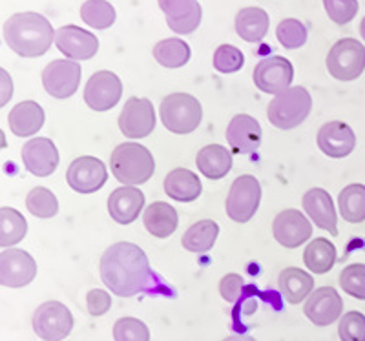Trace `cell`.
<instances>
[{
	"mask_svg": "<svg viewBox=\"0 0 365 341\" xmlns=\"http://www.w3.org/2000/svg\"><path fill=\"white\" fill-rule=\"evenodd\" d=\"M101 278L120 298H130L145 290L152 278L145 250L126 241L108 246L101 258Z\"/></svg>",
	"mask_w": 365,
	"mask_h": 341,
	"instance_id": "1",
	"label": "cell"
},
{
	"mask_svg": "<svg viewBox=\"0 0 365 341\" xmlns=\"http://www.w3.org/2000/svg\"><path fill=\"white\" fill-rule=\"evenodd\" d=\"M4 41L21 57H41L51 48L55 31L38 13H15L4 22Z\"/></svg>",
	"mask_w": 365,
	"mask_h": 341,
	"instance_id": "2",
	"label": "cell"
},
{
	"mask_svg": "<svg viewBox=\"0 0 365 341\" xmlns=\"http://www.w3.org/2000/svg\"><path fill=\"white\" fill-rule=\"evenodd\" d=\"M110 168L119 183L135 187L146 183L154 175L155 161L146 146L137 142H123L112 152Z\"/></svg>",
	"mask_w": 365,
	"mask_h": 341,
	"instance_id": "3",
	"label": "cell"
},
{
	"mask_svg": "<svg viewBox=\"0 0 365 341\" xmlns=\"http://www.w3.org/2000/svg\"><path fill=\"white\" fill-rule=\"evenodd\" d=\"M312 110V99L303 86H292L274 97L267 108L270 125L279 130H292L302 125Z\"/></svg>",
	"mask_w": 365,
	"mask_h": 341,
	"instance_id": "4",
	"label": "cell"
},
{
	"mask_svg": "<svg viewBox=\"0 0 365 341\" xmlns=\"http://www.w3.org/2000/svg\"><path fill=\"white\" fill-rule=\"evenodd\" d=\"M161 121L166 130L179 135H187L200 126L203 119V108L200 100L188 93H172L161 103Z\"/></svg>",
	"mask_w": 365,
	"mask_h": 341,
	"instance_id": "5",
	"label": "cell"
},
{
	"mask_svg": "<svg viewBox=\"0 0 365 341\" xmlns=\"http://www.w3.org/2000/svg\"><path fill=\"white\" fill-rule=\"evenodd\" d=\"M327 70L341 83L358 79L365 70V46L356 38H341L329 50Z\"/></svg>",
	"mask_w": 365,
	"mask_h": 341,
	"instance_id": "6",
	"label": "cell"
},
{
	"mask_svg": "<svg viewBox=\"0 0 365 341\" xmlns=\"http://www.w3.org/2000/svg\"><path fill=\"white\" fill-rule=\"evenodd\" d=\"M262 201V184L254 175H240L230 187L225 209L236 223H247L254 217Z\"/></svg>",
	"mask_w": 365,
	"mask_h": 341,
	"instance_id": "7",
	"label": "cell"
},
{
	"mask_svg": "<svg viewBox=\"0 0 365 341\" xmlns=\"http://www.w3.org/2000/svg\"><path fill=\"white\" fill-rule=\"evenodd\" d=\"M73 329L70 308L61 301H46L35 310L34 330L44 341H63Z\"/></svg>",
	"mask_w": 365,
	"mask_h": 341,
	"instance_id": "8",
	"label": "cell"
},
{
	"mask_svg": "<svg viewBox=\"0 0 365 341\" xmlns=\"http://www.w3.org/2000/svg\"><path fill=\"white\" fill-rule=\"evenodd\" d=\"M81 75V64L68 58H57L42 71V84L46 92L55 99H68L79 90Z\"/></svg>",
	"mask_w": 365,
	"mask_h": 341,
	"instance_id": "9",
	"label": "cell"
},
{
	"mask_svg": "<svg viewBox=\"0 0 365 341\" xmlns=\"http://www.w3.org/2000/svg\"><path fill=\"white\" fill-rule=\"evenodd\" d=\"M119 130L128 139L148 137L155 128V110L148 99L130 97L119 115Z\"/></svg>",
	"mask_w": 365,
	"mask_h": 341,
	"instance_id": "10",
	"label": "cell"
},
{
	"mask_svg": "<svg viewBox=\"0 0 365 341\" xmlns=\"http://www.w3.org/2000/svg\"><path fill=\"white\" fill-rule=\"evenodd\" d=\"M123 97V83L113 71H97L84 88V103L96 112H108Z\"/></svg>",
	"mask_w": 365,
	"mask_h": 341,
	"instance_id": "11",
	"label": "cell"
},
{
	"mask_svg": "<svg viewBox=\"0 0 365 341\" xmlns=\"http://www.w3.org/2000/svg\"><path fill=\"white\" fill-rule=\"evenodd\" d=\"M37 276V263L28 252L19 248H4L0 254V283L8 288H22Z\"/></svg>",
	"mask_w": 365,
	"mask_h": 341,
	"instance_id": "12",
	"label": "cell"
},
{
	"mask_svg": "<svg viewBox=\"0 0 365 341\" xmlns=\"http://www.w3.org/2000/svg\"><path fill=\"white\" fill-rule=\"evenodd\" d=\"M66 179L71 190L79 192V194H93L106 184L108 170L101 159L83 155V157H77L71 162L70 168H68Z\"/></svg>",
	"mask_w": 365,
	"mask_h": 341,
	"instance_id": "13",
	"label": "cell"
},
{
	"mask_svg": "<svg viewBox=\"0 0 365 341\" xmlns=\"http://www.w3.org/2000/svg\"><path fill=\"white\" fill-rule=\"evenodd\" d=\"M292 79H294V68L291 61L285 57H274L263 58L262 63L254 68V83L256 86L265 93L279 95L285 90L291 88Z\"/></svg>",
	"mask_w": 365,
	"mask_h": 341,
	"instance_id": "14",
	"label": "cell"
},
{
	"mask_svg": "<svg viewBox=\"0 0 365 341\" xmlns=\"http://www.w3.org/2000/svg\"><path fill=\"white\" fill-rule=\"evenodd\" d=\"M272 234L274 239L285 248H298L311 239L312 226L299 210L289 209L274 217Z\"/></svg>",
	"mask_w": 365,
	"mask_h": 341,
	"instance_id": "15",
	"label": "cell"
},
{
	"mask_svg": "<svg viewBox=\"0 0 365 341\" xmlns=\"http://www.w3.org/2000/svg\"><path fill=\"white\" fill-rule=\"evenodd\" d=\"M303 313L311 323L318 325V327H327L340 320L341 313H344V301L336 288L322 287L309 295Z\"/></svg>",
	"mask_w": 365,
	"mask_h": 341,
	"instance_id": "16",
	"label": "cell"
},
{
	"mask_svg": "<svg viewBox=\"0 0 365 341\" xmlns=\"http://www.w3.org/2000/svg\"><path fill=\"white\" fill-rule=\"evenodd\" d=\"M55 44L70 61H88L99 50V41L93 33L79 26H63L55 31Z\"/></svg>",
	"mask_w": 365,
	"mask_h": 341,
	"instance_id": "17",
	"label": "cell"
},
{
	"mask_svg": "<svg viewBox=\"0 0 365 341\" xmlns=\"http://www.w3.org/2000/svg\"><path fill=\"white\" fill-rule=\"evenodd\" d=\"M58 150L48 137H35L22 146V162L26 170L37 177H48L58 167Z\"/></svg>",
	"mask_w": 365,
	"mask_h": 341,
	"instance_id": "18",
	"label": "cell"
},
{
	"mask_svg": "<svg viewBox=\"0 0 365 341\" xmlns=\"http://www.w3.org/2000/svg\"><path fill=\"white\" fill-rule=\"evenodd\" d=\"M166 24L179 35L194 33L201 24V6L197 0H158Z\"/></svg>",
	"mask_w": 365,
	"mask_h": 341,
	"instance_id": "19",
	"label": "cell"
},
{
	"mask_svg": "<svg viewBox=\"0 0 365 341\" xmlns=\"http://www.w3.org/2000/svg\"><path fill=\"white\" fill-rule=\"evenodd\" d=\"M227 142L230 145L234 154H252L262 145V126L254 117L247 113L232 117L227 126Z\"/></svg>",
	"mask_w": 365,
	"mask_h": 341,
	"instance_id": "20",
	"label": "cell"
},
{
	"mask_svg": "<svg viewBox=\"0 0 365 341\" xmlns=\"http://www.w3.org/2000/svg\"><path fill=\"white\" fill-rule=\"evenodd\" d=\"M319 150L332 159H344L351 155L356 146V135L353 128L341 121H331L318 132Z\"/></svg>",
	"mask_w": 365,
	"mask_h": 341,
	"instance_id": "21",
	"label": "cell"
},
{
	"mask_svg": "<svg viewBox=\"0 0 365 341\" xmlns=\"http://www.w3.org/2000/svg\"><path fill=\"white\" fill-rule=\"evenodd\" d=\"M303 210L309 214L314 225L322 230H327L331 236H338V219L332 197L324 188H311L302 199Z\"/></svg>",
	"mask_w": 365,
	"mask_h": 341,
	"instance_id": "22",
	"label": "cell"
},
{
	"mask_svg": "<svg viewBox=\"0 0 365 341\" xmlns=\"http://www.w3.org/2000/svg\"><path fill=\"white\" fill-rule=\"evenodd\" d=\"M145 206V194L137 187H120L108 197V212L119 225H130Z\"/></svg>",
	"mask_w": 365,
	"mask_h": 341,
	"instance_id": "23",
	"label": "cell"
},
{
	"mask_svg": "<svg viewBox=\"0 0 365 341\" xmlns=\"http://www.w3.org/2000/svg\"><path fill=\"white\" fill-rule=\"evenodd\" d=\"M44 110L37 103H34V100H24V103L15 106L8 115L9 130L15 135H19V137H31V135H35L44 126Z\"/></svg>",
	"mask_w": 365,
	"mask_h": 341,
	"instance_id": "24",
	"label": "cell"
},
{
	"mask_svg": "<svg viewBox=\"0 0 365 341\" xmlns=\"http://www.w3.org/2000/svg\"><path fill=\"white\" fill-rule=\"evenodd\" d=\"M201 181L197 174L187 168H175L165 177V192L170 199L192 203L201 196Z\"/></svg>",
	"mask_w": 365,
	"mask_h": 341,
	"instance_id": "25",
	"label": "cell"
},
{
	"mask_svg": "<svg viewBox=\"0 0 365 341\" xmlns=\"http://www.w3.org/2000/svg\"><path fill=\"white\" fill-rule=\"evenodd\" d=\"M143 223L148 234L159 239H166L168 236L175 232L179 225V217L174 206L163 201H155L150 206H146L143 214Z\"/></svg>",
	"mask_w": 365,
	"mask_h": 341,
	"instance_id": "26",
	"label": "cell"
},
{
	"mask_svg": "<svg viewBox=\"0 0 365 341\" xmlns=\"http://www.w3.org/2000/svg\"><path fill=\"white\" fill-rule=\"evenodd\" d=\"M197 170L208 179H223L232 168V155L221 145H208L195 155Z\"/></svg>",
	"mask_w": 365,
	"mask_h": 341,
	"instance_id": "27",
	"label": "cell"
},
{
	"mask_svg": "<svg viewBox=\"0 0 365 341\" xmlns=\"http://www.w3.org/2000/svg\"><path fill=\"white\" fill-rule=\"evenodd\" d=\"M278 285L283 298L291 305H298L307 295L312 294V290H314V278L309 272H303L302 268L289 266V268H285L279 274Z\"/></svg>",
	"mask_w": 365,
	"mask_h": 341,
	"instance_id": "28",
	"label": "cell"
},
{
	"mask_svg": "<svg viewBox=\"0 0 365 341\" xmlns=\"http://www.w3.org/2000/svg\"><path fill=\"white\" fill-rule=\"evenodd\" d=\"M217 236H220V226H217L216 221H197L182 234V248L188 250V252H195V254H205L216 245Z\"/></svg>",
	"mask_w": 365,
	"mask_h": 341,
	"instance_id": "29",
	"label": "cell"
},
{
	"mask_svg": "<svg viewBox=\"0 0 365 341\" xmlns=\"http://www.w3.org/2000/svg\"><path fill=\"white\" fill-rule=\"evenodd\" d=\"M236 31L243 41L259 42L269 31V15L262 8H243L236 15Z\"/></svg>",
	"mask_w": 365,
	"mask_h": 341,
	"instance_id": "30",
	"label": "cell"
},
{
	"mask_svg": "<svg viewBox=\"0 0 365 341\" xmlns=\"http://www.w3.org/2000/svg\"><path fill=\"white\" fill-rule=\"evenodd\" d=\"M303 261L314 274H327L336 263V248L325 237H316L303 252Z\"/></svg>",
	"mask_w": 365,
	"mask_h": 341,
	"instance_id": "31",
	"label": "cell"
},
{
	"mask_svg": "<svg viewBox=\"0 0 365 341\" xmlns=\"http://www.w3.org/2000/svg\"><path fill=\"white\" fill-rule=\"evenodd\" d=\"M190 46L182 38H165L154 46V58L163 68L175 70L190 61Z\"/></svg>",
	"mask_w": 365,
	"mask_h": 341,
	"instance_id": "32",
	"label": "cell"
},
{
	"mask_svg": "<svg viewBox=\"0 0 365 341\" xmlns=\"http://www.w3.org/2000/svg\"><path fill=\"white\" fill-rule=\"evenodd\" d=\"M340 214L347 223L365 221V187L364 184H349L338 196Z\"/></svg>",
	"mask_w": 365,
	"mask_h": 341,
	"instance_id": "33",
	"label": "cell"
},
{
	"mask_svg": "<svg viewBox=\"0 0 365 341\" xmlns=\"http://www.w3.org/2000/svg\"><path fill=\"white\" fill-rule=\"evenodd\" d=\"M26 232H28V223L24 216L15 209L2 206L0 209V246L8 248V246L17 245L24 239Z\"/></svg>",
	"mask_w": 365,
	"mask_h": 341,
	"instance_id": "34",
	"label": "cell"
},
{
	"mask_svg": "<svg viewBox=\"0 0 365 341\" xmlns=\"http://www.w3.org/2000/svg\"><path fill=\"white\" fill-rule=\"evenodd\" d=\"M81 19L90 28L108 29L115 22V9L104 0H88L81 6Z\"/></svg>",
	"mask_w": 365,
	"mask_h": 341,
	"instance_id": "35",
	"label": "cell"
},
{
	"mask_svg": "<svg viewBox=\"0 0 365 341\" xmlns=\"http://www.w3.org/2000/svg\"><path fill=\"white\" fill-rule=\"evenodd\" d=\"M26 206H28L29 214H34L35 217H41V219H50L58 212L57 197L53 192L44 187H37L29 192L26 197Z\"/></svg>",
	"mask_w": 365,
	"mask_h": 341,
	"instance_id": "36",
	"label": "cell"
},
{
	"mask_svg": "<svg viewBox=\"0 0 365 341\" xmlns=\"http://www.w3.org/2000/svg\"><path fill=\"white\" fill-rule=\"evenodd\" d=\"M276 37L287 50H298L307 42V28L298 19H285L276 28Z\"/></svg>",
	"mask_w": 365,
	"mask_h": 341,
	"instance_id": "37",
	"label": "cell"
},
{
	"mask_svg": "<svg viewBox=\"0 0 365 341\" xmlns=\"http://www.w3.org/2000/svg\"><path fill=\"white\" fill-rule=\"evenodd\" d=\"M340 287L349 295L365 301V265L354 263V265L345 266L340 274Z\"/></svg>",
	"mask_w": 365,
	"mask_h": 341,
	"instance_id": "38",
	"label": "cell"
},
{
	"mask_svg": "<svg viewBox=\"0 0 365 341\" xmlns=\"http://www.w3.org/2000/svg\"><path fill=\"white\" fill-rule=\"evenodd\" d=\"M115 341H150V330L137 318H120L113 325Z\"/></svg>",
	"mask_w": 365,
	"mask_h": 341,
	"instance_id": "39",
	"label": "cell"
},
{
	"mask_svg": "<svg viewBox=\"0 0 365 341\" xmlns=\"http://www.w3.org/2000/svg\"><path fill=\"white\" fill-rule=\"evenodd\" d=\"M243 63H245V57H243L241 50H237L232 44H221L214 53V68L220 73L240 71L243 68Z\"/></svg>",
	"mask_w": 365,
	"mask_h": 341,
	"instance_id": "40",
	"label": "cell"
},
{
	"mask_svg": "<svg viewBox=\"0 0 365 341\" xmlns=\"http://www.w3.org/2000/svg\"><path fill=\"white\" fill-rule=\"evenodd\" d=\"M338 336L341 341H365V316L358 310L344 314L338 325Z\"/></svg>",
	"mask_w": 365,
	"mask_h": 341,
	"instance_id": "41",
	"label": "cell"
},
{
	"mask_svg": "<svg viewBox=\"0 0 365 341\" xmlns=\"http://www.w3.org/2000/svg\"><path fill=\"white\" fill-rule=\"evenodd\" d=\"M325 11H327L329 19H331L334 24H349L356 17L358 8V0H324Z\"/></svg>",
	"mask_w": 365,
	"mask_h": 341,
	"instance_id": "42",
	"label": "cell"
},
{
	"mask_svg": "<svg viewBox=\"0 0 365 341\" xmlns=\"http://www.w3.org/2000/svg\"><path fill=\"white\" fill-rule=\"evenodd\" d=\"M86 307L90 316H104L110 310V307H112V298L103 288H93V290H90L86 294Z\"/></svg>",
	"mask_w": 365,
	"mask_h": 341,
	"instance_id": "43",
	"label": "cell"
},
{
	"mask_svg": "<svg viewBox=\"0 0 365 341\" xmlns=\"http://www.w3.org/2000/svg\"><path fill=\"white\" fill-rule=\"evenodd\" d=\"M243 288H245V281L240 274H227L220 281L221 298L228 303H236L240 295L243 294Z\"/></svg>",
	"mask_w": 365,
	"mask_h": 341,
	"instance_id": "44",
	"label": "cell"
},
{
	"mask_svg": "<svg viewBox=\"0 0 365 341\" xmlns=\"http://www.w3.org/2000/svg\"><path fill=\"white\" fill-rule=\"evenodd\" d=\"M223 341H256V340L250 336H228V337H225Z\"/></svg>",
	"mask_w": 365,
	"mask_h": 341,
	"instance_id": "45",
	"label": "cell"
},
{
	"mask_svg": "<svg viewBox=\"0 0 365 341\" xmlns=\"http://www.w3.org/2000/svg\"><path fill=\"white\" fill-rule=\"evenodd\" d=\"M360 35H361V38L365 41V17L361 19V22H360Z\"/></svg>",
	"mask_w": 365,
	"mask_h": 341,
	"instance_id": "46",
	"label": "cell"
}]
</instances>
